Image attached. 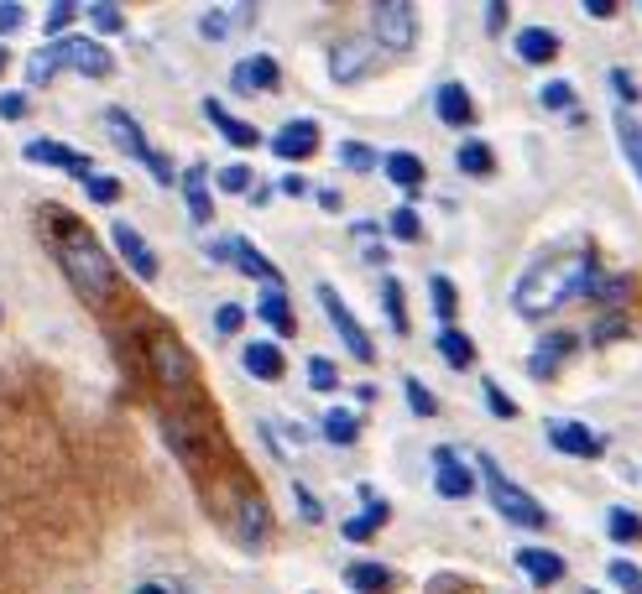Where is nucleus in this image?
<instances>
[{
  "instance_id": "3",
  "label": "nucleus",
  "mask_w": 642,
  "mask_h": 594,
  "mask_svg": "<svg viewBox=\"0 0 642 594\" xmlns=\"http://www.w3.org/2000/svg\"><path fill=\"white\" fill-rule=\"evenodd\" d=\"M481 480H486V491H491V506L502 511L512 526H528V532L549 526V511H543L533 495L522 491V485H512V480L502 475V464H496L491 454H481Z\"/></svg>"
},
{
  "instance_id": "42",
  "label": "nucleus",
  "mask_w": 642,
  "mask_h": 594,
  "mask_svg": "<svg viewBox=\"0 0 642 594\" xmlns=\"http://www.w3.org/2000/svg\"><path fill=\"white\" fill-rule=\"evenodd\" d=\"M84 188H89L94 204H116V199H121V178H104V172H94Z\"/></svg>"
},
{
  "instance_id": "29",
  "label": "nucleus",
  "mask_w": 642,
  "mask_h": 594,
  "mask_svg": "<svg viewBox=\"0 0 642 594\" xmlns=\"http://www.w3.org/2000/svg\"><path fill=\"white\" fill-rule=\"evenodd\" d=\"M606 537L611 543H622V547H638L642 543V516L638 511H626V506H616L606 516Z\"/></svg>"
},
{
  "instance_id": "8",
  "label": "nucleus",
  "mask_w": 642,
  "mask_h": 594,
  "mask_svg": "<svg viewBox=\"0 0 642 594\" xmlns=\"http://www.w3.org/2000/svg\"><path fill=\"white\" fill-rule=\"evenodd\" d=\"M377 52H382V48H377L371 37H340L334 52H330V73L340 79V84H355V79L377 63Z\"/></svg>"
},
{
  "instance_id": "36",
  "label": "nucleus",
  "mask_w": 642,
  "mask_h": 594,
  "mask_svg": "<svg viewBox=\"0 0 642 594\" xmlns=\"http://www.w3.org/2000/svg\"><path fill=\"white\" fill-rule=\"evenodd\" d=\"M387 230H392L398 240H423V220H418V214H413L408 204L392 209V220H387Z\"/></svg>"
},
{
  "instance_id": "34",
  "label": "nucleus",
  "mask_w": 642,
  "mask_h": 594,
  "mask_svg": "<svg viewBox=\"0 0 642 594\" xmlns=\"http://www.w3.org/2000/svg\"><path fill=\"white\" fill-rule=\"evenodd\" d=\"M429 292H434V313H439V323L450 329V323H454V308H460V298H454V282H450V276H434V282H429Z\"/></svg>"
},
{
  "instance_id": "21",
  "label": "nucleus",
  "mask_w": 642,
  "mask_h": 594,
  "mask_svg": "<svg viewBox=\"0 0 642 594\" xmlns=\"http://www.w3.org/2000/svg\"><path fill=\"white\" fill-rule=\"evenodd\" d=\"M518 568L533 578V584H559V578H564V558H559V553H549V547H522Z\"/></svg>"
},
{
  "instance_id": "1",
  "label": "nucleus",
  "mask_w": 642,
  "mask_h": 594,
  "mask_svg": "<svg viewBox=\"0 0 642 594\" xmlns=\"http://www.w3.org/2000/svg\"><path fill=\"white\" fill-rule=\"evenodd\" d=\"M595 288H601L595 251H559L522 276L518 292H512V308H518L522 319L543 323V319H554L559 308L580 303V298H595Z\"/></svg>"
},
{
  "instance_id": "50",
  "label": "nucleus",
  "mask_w": 642,
  "mask_h": 594,
  "mask_svg": "<svg viewBox=\"0 0 642 594\" xmlns=\"http://www.w3.org/2000/svg\"><path fill=\"white\" fill-rule=\"evenodd\" d=\"M293 495H298V511H303V522H324V506L313 501V491H303V485H293Z\"/></svg>"
},
{
  "instance_id": "55",
  "label": "nucleus",
  "mask_w": 642,
  "mask_h": 594,
  "mask_svg": "<svg viewBox=\"0 0 642 594\" xmlns=\"http://www.w3.org/2000/svg\"><path fill=\"white\" fill-rule=\"evenodd\" d=\"M137 594H168V590H162V584H141Z\"/></svg>"
},
{
  "instance_id": "54",
  "label": "nucleus",
  "mask_w": 642,
  "mask_h": 594,
  "mask_svg": "<svg viewBox=\"0 0 642 594\" xmlns=\"http://www.w3.org/2000/svg\"><path fill=\"white\" fill-rule=\"evenodd\" d=\"M282 193H288V199H303V193H309V183H303L298 172H288V178H282Z\"/></svg>"
},
{
  "instance_id": "52",
  "label": "nucleus",
  "mask_w": 642,
  "mask_h": 594,
  "mask_svg": "<svg viewBox=\"0 0 642 594\" xmlns=\"http://www.w3.org/2000/svg\"><path fill=\"white\" fill-rule=\"evenodd\" d=\"M506 21H512V6H502V0H496V6H486V27H491V32H502Z\"/></svg>"
},
{
  "instance_id": "22",
  "label": "nucleus",
  "mask_w": 642,
  "mask_h": 594,
  "mask_svg": "<svg viewBox=\"0 0 642 594\" xmlns=\"http://www.w3.org/2000/svg\"><path fill=\"white\" fill-rule=\"evenodd\" d=\"M241 21H257V6H220V11H204L199 32H204L209 42H225L230 27H241Z\"/></svg>"
},
{
  "instance_id": "27",
  "label": "nucleus",
  "mask_w": 642,
  "mask_h": 594,
  "mask_svg": "<svg viewBox=\"0 0 642 594\" xmlns=\"http://www.w3.org/2000/svg\"><path fill=\"white\" fill-rule=\"evenodd\" d=\"M439 355L450 360L454 371H470L475 365V340L460 334V329H439Z\"/></svg>"
},
{
  "instance_id": "24",
  "label": "nucleus",
  "mask_w": 642,
  "mask_h": 594,
  "mask_svg": "<svg viewBox=\"0 0 642 594\" xmlns=\"http://www.w3.org/2000/svg\"><path fill=\"white\" fill-rule=\"evenodd\" d=\"M183 199H189V220H193V224H209L214 204H209V172L199 168V162L183 172Z\"/></svg>"
},
{
  "instance_id": "48",
  "label": "nucleus",
  "mask_w": 642,
  "mask_h": 594,
  "mask_svg": "<svg viewBox=\"0 0 642 594\" xmlns=\"http://www.w3.org/2000/svg\"><path fill=\"white\" fill-rule=\"evenodd\" d=\"M220 188H225V193H245V188H251V168H241V162L225 168L220 172Z\"/></svg>"
},
{
  "instance_id": "7",
  "label": "nucleus",
  "mask_w": 642,
  "mask_h": 594,
  "mask_svg": "<svg viewBox=\"0 0 642 594\" xmlns=\"http://www.w3.org/2000/svg\"><path fill=\"white\" fill-rule=\"evenodd\" d=\"M52 63H63V69H79L84 79H104V73L116 69V58L94 42V37H58L52 42Z\"/></svg>"
},
{
  "instance_id": "2",
  "label": "nucleus",
  "mask_w": 642,
  "mask_h": 594,
  "mask_svg": "<svg viewBox=\"0 0 642 594\" xmlns=\"http://www.w3.org/2000/svg\"><path fill=\"white\" fill-rule=\"evenodd\" d=\"M42 235H48V245H52V255H58L63 276H69L73 292H79L89 308H104L110 298H116V288H121V282H116L110 255H104V245L89 235V230L73 220V214H58V209H48V214H42Z\"/></svg>"
},
{
  "instance_id": "39",
  "label": "nucleus",
  "mask_w": 642,
  "mask_h": 594,
  "mask_svg": "<svg viewBox=\"0 0 642 594\" xmlns=\"http://www.w3.org/2000/svg\"><path fill=\"white\" fill-rule=\"evenodd\" d=\"M309 386H313V391H334V386H340V371H334V360H324V355L309 360Z\"/></svg>"
},
{
  "instance_id": "13",
  "label": "nucleus",
  "mask_w": 642,
  "mask_h": 594,
  "mask_svg": "<svg viewBox=\"0 0 642 594\" xmlns=\"http://www.w3.org/2000/svg\"><path fill=\"white\" fill-rule=\"evenodd\" d=\"M230 84L241 89V94H267V89H278L282 84L278 58H267V52H257V58H241V63H235V73H230Z\"/></svg>"
},
{
  "instance_id": "19",
  "label": "nucleus",
  "mask_w": 642,
  "mask_h": 594,
  "mask_svg": "<svg viewBox=\"0 0 642 594\" xmlns=\"http://www.w3.org/2000/svg\"><path fill=\"white\" fill-rule=\"evenodd\" d=\"M345 584L355 594H392V590H398V574H392L387 563H350Z\"/></svg>"
},
{
  "instance_id": "15",
  "label": "nucleus",
  "mask_w": 642,
  "mask_h": 594,
  "mask_svg": "<svg viewBox=\"0 0 642 594\" xmlns=\"http://www.w3.org/2000/svg\"><path fill=\"white\" fill-rule=\"evenodd\" d=\"M361 501H365L361 516H350V522L340 526V532H345L350 543H371V537H377V532H382V526L392 522V506H387V501H382L377 491H371V485L361 491Z\"/></svg>"
},
{
  "instance_id": "14",
  "label": "nucleus",
  "mask_w": 642,
  "mask_h": 594,
  "mask_svg": "<svg viewBox=\"0 0 642 594\" xmlns=\"http://www.w3.org/2000/svg\"><path fill=\"white\" fill-rule=\"evenodd\" d=\"M272 152L282 162H303V157L319 152V120H288L278 137H272Z\"/></svg>"
},
{
  "instance_id": "26",
  "label": "nucleus",
  "mask_w": 642,
  "mask_h": 594,
  "mask_svg": "<svg viewBox=\"0 0 642 594\" xmlns=\"http://www.w3.org/2000/svg\"><path fill=\"white\" fill-rule=\"evenodd\" d=\"M257 313H261V319H267V323H272V329H278L282 340H288V334H298V319H293V308H288V298H282L278 288H267V292H261Z\"/></svg>"
},
{
  "instance_id": "41",
  "label": "nucleus",
  "mask_w": 642,
  "mask_h": 594,
  "mask_svg": "<svg viewBox=\"0 0 642 594\" xmlns=\"http://www.w3.org/2000/svg\"><path fill=\"white\" fill-rule=\"evenodd\" d=\"M539 100H543V110H570V115H574V89L570 84H543ZM574 120H580V115H574Z\"/></svg>"
},
{
  "instance_id": "20",
  "label": "nucleus",
  "mask_w": 642,
  "mask_h": 594,
  "mask_svg": "<svg viewBox=\"0 0 642 594\" xmlns=\"http://www.w3.org/2000/svg\"><path fill=\"white\" fill-rule=\"evenodd\" d=\"M574 350H580V340H574V334H549V340H543L539 350H533L528 371H533V375H554L559 365H564V360L574 355Z\"/></svg>"
},
{
  "instance_id": "47",
  "label": "nucleus",
  "mask_w": 642,
  "mask_h": 594,
  "mask_svg": "<svg viewBox=\"0 0 642 594\" xmlns=\"http://www.w3.org/2000/svg\"><path fill=\"white\" fill-rule=\"evenodd\" d=\"M606 79H611V89H616V100H626V104H638V100H642V89L632 84V73H626V69H611Z\"/></svg>"
},
{
  "instance_id": "6",
  "label": "nucleus",
  "mask_w": 642,
  "mask_h": 594,
  "mask_svg": "<svg viewBox=\"0 0 642 594\" xmlns=\"http://www.w3.org/2000/svg\"><path fill=\"white\" fill-rule=\"evenodd\" d=\"M319 308H324V313H330L334 334H340V340H345V350H350V355L361 360V365H371V360H377V344H371V334H365L361 323H355V313H350V308L340 303V292H334L330 282H319Z\"/></svg>"
},
{
  "instance_id": "31",
  "label": "nucleus",
  "mask_w": 642,
  "mask_h": 594,
  "mask_svg": "<svg viewBox=\"0 0 642 594\" xmlns=\"http://www.w3.org/2000/svg\"><path fill=\"white\" fill-rule=\"evenodd\" d=\"M324 439L340 443V449H350V443L361 439V417H355V412H345V407L324 412Z\"/></svg>"
},
{
  "instance_id": "46",
  "label": "nucleus",
  "mask_w": 642,
  "mask_h": 594,
  "mask_svg": "<svg viewBox=\"0 0 642 594\" xmlns=\"http://www.w3.org/2000/svg\"><path fill=\"white\" fill-rule=\"evenodd\" d=\"M52 69H58V63H52V52H48V48L27 58V79H32V84H48V79H52Z\"/></svg>"
},
{
  "instance_id": "16",
  "label": "nucleus",
  "mask_w": 642,
  "mask_h": 594,
  "mask_svg": "<svg viewBox=\"0 0 642 594\" xmlns=\"http://www.w3.org/2000/svg\"><path fill=\"white\" fill-rule=\"evenodd\" d=\"M230 261H235V266H241L245 276H257V282H267V288H278V292H282V272L257 251V245H251V240L230 235Z\"/></svg>"
},
{
  "instance_id": "23",
  "label": "nucleus",
  "mask_w": 642,
  "mask_h": 594,
  "mask_svg": "<svg viewBox=\"0 0 642 594\" xmlns=\"http://www.w3.org/2000/svg\"><path fill=\"white\" fill-rule=\"evenodd\" d=\"M245 371L257 375V381H282V350L272 340H257V344H245Z\"/></svg>"
},
{
  "instance_id": "5",
  "label": "nucleus",
  "mask_w": 642,
  "mask_h": 594,
  "mask_svg": "<svg viewBox=\"0 0 642 594\" xmlns=\"http://www.w3.org/2000/svg\"><path fill=\"white\" fill-rule=\"evenodd\" d=\"M371 27H377V48H392V52H408L418 37V11L408 0H382V6H371Z\"/></svg>"
},
{
  "instance_id": "56",
  "label": "nucleus",
  "mask_w": 642,
  "mask_h": 594,
  "mask_svg": "<svg viewBox=\"0 0 642 594\" xmlns=\"http://www.w3.org/2000/svg\"><path fill=\"white\" fill-rule=\"evenodd\" d=\"M0 73H6V52H0Z\"/></svg>"
},
{
  "instance_id": "4",
  "label": "nucleus",
  "mask_w": 642,
  "mask_h": 594,
  "mask_svg": "<svg viewBox=\"0 0 642 594\" xmlns=\"http://www.w3.org/2000/svg\"><path fill=\"white\" fill-rule=\"evenodd\" d=\"M104 131L116 137V147H126V152L137 157L141 168L152 172V178H157L162 188L173 183V162H168L162 152H152V147H147V137H141V125H137L131 115H126V110H104Z\"/></svg>"
},
{
  "instance_id": "37",
  "label": "nucleus",
  "mask_w": 642,
  "mask_h": 594,
  "mask_svg": "<svg viewBox=\"0 0 642 594\" xmlns=\"http://www.w3.org/2000/svg\"><path fill=\"white\" fill-rule=\"evenodd\" d=\"M606 574H611V584H616V590H622V594H642V568H638V563L616 558V563H611V568H606Z\"/></svg>"
},
{
  "instance_id": "18",
  "label": "nucleus",
  "mask_w": 642,
  "mask_h": 594,
  "mask_svg": "<svg viewBox=\"0 0 642 594\" xmlns=\"http://www.w3.org/2000/svg\"><path fill=\"white\" fill-rule=\"evenodd\" d=\"M434 110H439V120H444V125H454V131H465L470 120H475V100L465 94V84H439Z\"/></svg>"
},
{
  "instance_id": "25",
  "label": "nucleus",
  "mask_w": 642,
  "mask_h": 594,
  "mask_svg": "<svg viewBox=\"0 0 642 594\" xmlns=\"http://www.w3.org/2000/svg\"><path fill=\"white\" fill-rule=\"evenodd\" d=\"M518 58L522 63H554L559 37L549 32V27H528V32H518Z\"/></svg>"
},
{
  "instance_id": "33",
  "label": "nucleus",
  "mask_w": 642,
  "mask_h": 594,
  "mask_svg": "<svg viewBox=\"0 0 642 594\" xmlns=\"http://www.w3.org/2000/svg\"><path fill=\"white\" fill-rule=\"evenodd\" d=\"M382 303H387V319H392V334L408 340V303H402V282L387 276V282H382Z\"/></svg>"
},
{
  "instance_id": "53",
  "label": "nucleus",
  "mask_w": 642,
  "mask_h": 594,
  "mask_svg": "<svg viewBox=\"0 0 642 594\" xmlns=\"http://www.w3.org/2000/svg\"><path fill=\"white\" fill-rule=\"evenodd\" d=\"M585 17L611 21V17H616V0H585Z\"/></svg>"
},
{
  "instance_id": "43",
  "label": "nucleus",
  "mask_w": 642,
  "mask_h": 594,
  "mask_svg": "<svg viewBox=\"0 0 642 594\" xmlns=\"http://www.w3.org/2000/svg\"><path fill=\"white\" fill-rule=\"evenodd\" d=\"M89 21H94V32H121L126 17H121V6H89Z\"/></svg>"
},
{
  "instance_id": "12",
  "label": "nucleus",
  "mask_w": 642,
  "mask_h": 594,
  "mask_svg": "<svg viewBox=\"0 0 642 594\" xmlns=\"http://www.w3.org/2000/svg\"><path fill=\"white\" fill-rule=\"evenodd\" d=\"M110 240H116V251L126 255V266H131L141 282H157V255H152V245H147V240L131 230V224L116 220V224H110Z\"/></svg>"
},
{
  "instance_id": "32",
  "label": "nucleus",
  "mask_w": 642,
  "mask_h": 594,
  "mask_svg": "<svg viewBox=\"0 0 642 594\" xmlns=\"http://www.w3.org/2000/svg\"><path fill=\"white\" fill-rule=\"evenodd\" d=\"M616 141H622L626 162H632V172H638V183H642V125L632 115H622L616 120Z\"/></svg>"
},
{
  "instance_id": "11",
  "label": "nucleus",
  "mask_w": 642,
  "mask_h": 594,
  "mask_svg": "<svg viewBox=\"0 0 642 594\" xmlns=\"http://www.w3.org/2000/svg\"><path fill=\"white\" fill-rule=\"evenodd\" d=\"M27 162H42V168H58V172H73V178H94V168H89L84 152H73V147H63V141H27Z\"/></svg>"
},
{
  "instance_id": "10",
  "label": "nucleus",
  "mask_w": 642,
  "mask_h": 594,
  "mask_svg": "<svg viewBox=\"0 0 642 594\" xmlns=\"http://www.w3.org/2000/svg\"><path fill=\"white\" fill-rule=\"evenodd\" d=\"M543 433H549V443H554L559 454H570V459H601V449H606L601 433H591V427H580V423H564V417H554Z\"/></svg>"
},
{
  "instance_id": "28",
  "label": "nucleus",
  "mask_w": 642,
  "mask_h": 594,
  "mask_svg": "<svg viewBox=\"0 0 642 594\" xmlns=\"http://www.w3.org/2000/svg\"><path fill=\"white\" fill-rule=\"evenodd\" d=\"M382 172L398 188H423V162H418L413 152H387L382 157Z\"/></svg>"
},
{
  "instance_id": "38",
  "label": "nucleus",
  "mask_w": 642,
  "mask_h": 594,
  "mask_svg": "<svg viewBox=\"0 0 642 594\" xmlns=\"http://www.w3.org/2000/svg\"><path fill=\"white\" fill-rule=\"evenodd\" d=\"M402 391H408V402H413V412H418V417H434V412H439L434 391L423 386V381H413V375H408V381H402Z\"/></svg>"
},
{
  "instance_id": "17",
  "label": "nucleus",
  "mask_w": 642,
  "mask_h": 594,
  "mask_svg": "<svg viewBox=\"0 0 642 594\" xmlns=\"http://www.w3.org/2000/svg\"><path fill=\"white\" fill-rule=\"evenodd\" d=\"M204 115L214 120V131H220V137L230 141V147H241V152H251V147H261V131L257 125H245V120H235L225 110V104L220 100H204Z\"/></svg>"
},
{
  "instance_id": "51",
  "label": "nucleus",
  "mask_w": 642,
  "mask_h": 594,
  "mask_svg": "<svg viewBox=\"0 0 642 594\" xmlns=\"http://www.w3.org/2000/svg\"><path fill=\"white\" fill-rule=\"evenodd\" d=\"M27 115V94H0V120H21Z\"/></svg>"
},
{
  "instance_id": "49",
  "label": "nucleus",
  "mask_w": 642,
  "mask_h": 594,
  "mask_svg": "<svg viewBox=\"0 0 642 594\" xmlns=\"http://www.w3.org/2000/svg\"><path fill=\"white\" fill-rule=\"evenodd\" d=\"M21 21H27V6H17V0H6V6H0V37H11L21 27Z\"/></svg>"
},
{
  "instance_id": "30",
  "label": "nucleus",
  "mask_w": 642,
  "mask_h": 594,
  "mask_svg": "<svg viewBox=\"0 0 642 594\" xmlns=\"http://www.w3.org/2000/svg\"><path fill=\"white\" fill-rule=\"evenodd\" d=\"M454 162H460V172H470V178H491V172H496V157H491L486 141H465V147L454 152Z\"/></svg>"
},
{
  "instance_id": "40",
  "label": "nucleus",
  "mask_w": 642,
  "mask_h": 594,
  "mask_svg": "<svg viewBox=\"0 0 642 594\" xmlns=\"http://www.w3.org/2000/svg\"><path fill=\"white\" fill-rule=\"evenodd\" d=\"M73 17H79V6H69V0H58V6H48V17H42V27H48L52 42L63 37V27H73Z\"/></svg>"
},
{
  "instance_id": "45",
  "label": "nucleus",
  "mask_w": 642,
  "mask_h": 594,
  "mask_svg": "<svg viewBox=\"0 0 642 594\" xmlns=\"http://www.w3.org/2000/svg\"><path fill=\"white\" fill-rule=\"evenodd\" d=\"M241 323H245L241 303H220V313H214V329H220V334H241Z\"/></svg>"
},
{
  "instance_id": "35",
  "label": "nucleus",
  "mask_w": 642,
  "mask_h": 594,
  "mask_svg": "<svg viewBox=\"0 0 642 594\" xmlns=\"http://www.w3.org/2000/svg\"><path fill=\"white\" fill-rule=\"evenodd\" d=\"M340 162H345V168H355V172H371L377 162H382V157L371 152L365 141H340Z\"/></svg>"
},
{
  "instance_id": "9",
  "label": "nucleus",
  "mask_w": 642,
  "mask_h": 594,
  "mask_svg": "<svg viewBox=\"0 0 642 594\" xmlns=\"http://www.w3.org/2000/svg\"><path fill=\"white\" fill-rule=\"evenodd\" d=\"M434 491L444 495V501H465V495L475 491V475L465 470V459L454 454L450 443L434 449Z\"/></svg>"
},
{
  "instance_id": "44",
  "label": "nucleus",
  "mask_w": 642,
  "mask_h": 594,
  "mask_svg": "<svg viewBox=\"0 0 642 594\" xmlns=\"http://www.w3.org/2000/svg\"><path fill=\"white\" fill-rule=\"evenodd\" d=\"M486 407L496 412L502 423H512V417H518V402H512V396H506V391L496 386V381H486Z\"/></svg>"
}]
</instances>
